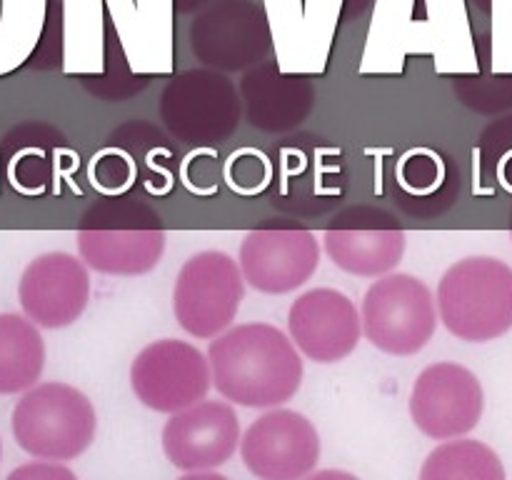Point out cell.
<instances>
[{
  "mask_svg": "<svg viewBox=\"0 0 512 480\" xmlns=\"http://www.w3.org/2000/svg\"><path fill=\"white\" fill-rule=\"evenodd\" d=\"M213 385L230 403L278 408L303 383V360L293 338L270 323H243L210 340Z\"/></svg>",
  "mask_w": 512,
  "mask_h": 480,
  "instance_id": "obj_1",
  "label": "cell"
},
{
  "mask_svg": "<svg viewBox=\"0 0 512 480\" xmlns=\"http://www.w3.org/2000/svg\"><path fill=\"white\" fill-rule=\"evenodd\" d=\"M80 258L105 275H143L165 253L160 215L143 200L110 195L83 215L78 228Z\"/></svg>",
  "mask_w": 512,
  "mask_h": 480,
  "instance_id": "obj_2",
  "label": "cell"
},
{
  "mask_svg": "<svg viewBox=\"0 0 512 480\" xmlns=\"http://www.w3.org/2000/svg\"><path fill=\"white\" fill-rule=\"evenodd\" d=\"M440 323L460 340L488 343L512 328V268L498 258H465L438 283Z\"/></svg>",
  "mask_w": 512,
  "mask_h": 480,
  "instance_id": "obj_3",
  "label": "cell"
},
{
  "mask_svg": "<svg viewBox=\"0 0 512 480\" xmlns=\"http://www.w3.org/2000/svg\"><path fill=\"white\" fill-rule=\"evenodd\" d=\"M95 408L68 383L30 388L13 410V435L25 453L40 460H73L95 438Z\"/></svg>",
  "mask_w": 512,
  "mask_h": 480,
  "instance_id": "obj_4",
  "label": "cell"
},
{
  "mask_svg": "<svg viewBox=\"0 0 512 480\" xmlns=\"http://www.w3.org/2000/svg\"><path fill=\"white\" fill-rule=\"evenodd\" d=\"M243 100L223 73L210 68L175 75L160 98V118L178 140L213 148L238 130Z\"/></svg>",
  "mask_w": 512,
  "mask_h": 480,
  "instance_id": "obj_5",
  "label": "cell"
},
{
  "mask_svg": "<svg viewBox=\"0 0 512 480\" xmlns=\"http://www.w3.org/2000/svg\"><path fill=\"white\" fill-rule=\"evenodd\" d=\"M245 298V278L238 260L225 250H200L178 270L173 313L193 338H218L238 318Z\"/></svg>",
  "mask_w": 512,
  "mask_h": 480,
  "instance_id": "obj_6",
  "label": "cell"
},
{
  "mask_svg": "<svg viewBox=\"0 0 512 480\" xmlns=\"http://www.w3.org/2000/svg\"><path fill=\"white\" fill-rule=\"evenodd\" d=\"M363 335L388 355H415L438 328V308L428 285L410 273L375 280L360 308Z\"/></svg>",
  "mask_w": 512,
  "mask_h": 480,
  "instance_id": "obj_7",
  "label": "cell"
},
{
  "mask_svg": "<svg viewBox=\"0 0 512 480\" xmlns=\"http://www.w3.org/2000/svg\"><path fill=\"white\" fill-rule=\"evenodd\" d=\"M213 383L208 355L193 343L165 338L145 345L130 365V385L143 405L158 413H178L200 403Z\"/></svg>",
  "mask_w": 512,
  "mask_h": 480,
  "instance_id": "obj_8",
  "label": "cell"
},
{
  "mask_svg": "<svg viewBox=\"0 0 512 480\" xmlns=\"http://www.w3.org/2000/svg\"><path fill=\"white\" fill-rule=\"evenodd\" d=\"M190 48L205 65L243 70L273 48L268 15L255 0H215L190 25Z\"/></svg>",
  "mask_w": 512,
  "mask_h": 480,
  "instance_id": "obj_9",
  "label": "cell"
},
{
  "mask_svg": "<svg viewBox=\"0 0 512 480\" xmlns=\"http://www.w3.org/2000/svg\"><path fill=\"white\" fill-rule=\"evenodd\" d=\"M483 385L458 363H433L418 375L410 393V415L428 438L450 440L470 433L483 418Z\"/></svg>",
  "mask_w": 512,
  "mask_h": 480,
  "instance_id": "obj_10",
  "label": "cell"
},
{
  "mask_svg": "<svg viewBox=\"0 0 512 480\" xmlns=\"http://www.w3.org/2000/svg\"><path fill=\"white\" fill-rule=\"evenodd\" d=\"M240 453L258 480H303L318 465L320 438L305 415L275 408L245 430Z\"/></svg>",
  "mask_w": 512,
  "mask_h": 480,
  "instance_id": "obj_11",
  "label": "cell"
},
{
  "mask_svg": "<svg viewBox=\"0 0 512 480\" xmlns=\"http://www.w3.org/2000/svg\"><path fill=\"white\" fill-rule=\"evenodd\" d=\"M325 253L340 270L360 278L393 273L405 255V230L378 208H350L323 233Z\"/></svg>",
  "mask_w": 512,
  "mask_h": 480,
  "instance_id": "obj_12",
  "label": "cell"
},
{
  "mask_svg": "<svg viewBox=\"0 0 512 480\" xmlns=\"http://www.w3.org/2000/svg\"><path fill=\"white\" fill-rule=\"evenodd\" d=\"M240 270L250 288L285 295L308 283L320 263V245L310 230L263 228L245 235Z\"/></svg>",
  "mask_w": 512,
  "mask_h": 480,
  "instance_id": "obj_13",
  "label": "cell"
},
{
  "mask_svg": "<svg viewBox=\"0 0 512 480\" xmlns=\"http://www.w3.org/2000/svg\"><path fill=\"white\" fill-rule=\"evenodd\" d=\"M18 300L38 328L75 323L90 300L88 265L63 250L38 255L20 275Z\"/></svg>",
  "mask_w": 512,
  "mask_h": 480,
  "instance_id": "obj_14",
  "label": "cell"
},
{
  "mask_svg": "<svg viewBox=\"0 0 512 480\" xmlns=\"http://www.w3.org/2000/svg\"><path fill=\"white\" fill-rule=\"evenodd\" d=\"M288 330L305 358L315 363L345 360L360 343L363 318L358 305L335 288H313L293 300Z\"/></svg>",
  "mask_w": 512,
  "mask_h": 480,
  "instance_id": "obj_15",
  "label": "cell"
},
{
  "mask_svg": "<svg viewBox=\"0 0 512 480\" xmlns=\"http://www.w3.org/2000/svg\"><path fill=\"white\" fill-rule=\"evenodd\" d=\"M240 420L228 403L200 400L170 415L163 428V450L180 470H210L228 463L238 450Z\"/></svg>",
  "mask_w": 512,
  "mask_h": 480,
  "instance_id": "obj_16",
  "label": "cell"
},
{
  "mask_svg": "<svg viewBox=\"0 0 512 480\" xmlns=\"http://www.w3.org/2000/svg\"><path fill=\"white\" fill-rule=\"evenodd\" d=\"M78 155L63 135L45 123H23L0 143V173L20 195L60 193V183L70 178Z\"/></svg>",
  "mask_w": 512,
  "mask_h": 480,
  "instance_id": "obj_17",
  "label": "cell"
},
{
  "mask_svg": "<svg viewBox=\"0 0 512 480\" xmlns=\"http://www.w3.org/2000/svg\"><path fill=\"white\" fill-rule=\"evenodd\" d=\"M240 100L253 128L265 133H285L308 118L315 88L308 75L283 73L275 60L258 63L240 80Z\"/></svg>",
  "mask_w": 512,
  "mask_h": 480,
  "instance_id": "obj_18",
  "label": "cell"
},
{
  "mask_svg": "<svg viewBox=\"0 0 512 480\" xmlns=\"http://www.w3.org/2000/svg\"><path fill=\"white\" fill-rule=\"evenodd\" d=\"M460 185V175L433 148H415L400 158L395 168V188H398L400 203L410 213H428L425 205L440 210L443 203H453V195Z\"/></svg>",
  "mask_w": 512,
  "mask_h": 480,
  "instance_id": "obj_19",
  "label": "cell"
},
{
  "mask_svg": "<svg viewBox=\"0 0 512 480\" xmlns=\"http://www.w3.org/2000/svg\"><path fill=\"white\" fill-rule=\"evenodd\" d=\"M45 343L28 315L0 313V395H15L38 383Z\"/></svg>",
  "mask_w": 512,
  "mask_h": 480,
  "instance_id": "obj_20",
  "label": "cell"
},
{
  "mask_svg": "<svg viewBox=\"0 0 512 480\" xmlns=\"http://www.w3.org/2000/svg\"><path fill=\"white\" fill-rule=\"evenodd\" d=\"M420 480H505V468L490 445L450 440L425 458Z\"/></svg>",
  "mask_w": 512,
  "mask_h": 480,
  "instance_id": "obj_21",
  "label": "cell"
},
{
  "mask_svg": "<svg viewBox=\"0 0 512 480\" xmlns=\"http://www.w3.org/2000/svg\"><path fill=\"white\" fill-rule=\"evenodd\" d=\"M118 145H123L135 163L140 185L150 195H165L173 190L178 180V160H175L173 148L160 133H155L148 125L133 123L118 133Z\"/></svg>",
  "mask_w": 512,
  "mask_h": 480,
  "instance_id": "obj_22",
  "label": "cell"
},
{
  "mask_svg": "<svg viewBox=\"0 0 512 480\" xmlns=\"http://www.w3.org/2000/svg\"><path fill=\"white\" fill-rule=\"evenodd\" d=\"M478 158L485 183L512 193V118L498 120L485 130L478 145Z\"/></svg>",
  "mask_w": 512,
  "mask_h": 480,
  "instance_id": "obj_23",
  "label": "cell"
},
{
  "mask_svg": "<svg viewBox=\"0 0 512 480\" xmlns=\"http://www.w3.org/2000/svg\"><path fill=\"white\" fill-rule=\"evenodd\" d=\"M90 183L103 195H123L138 183L135 163L123 145H108L90 163Z\"/></svg>",
  "mask_w": 512,
  "mask_h": 480,
  "instance_id": "obj_24",
  "label": "cell"
},
{
  "mask_svg": "<svg viewBox=\"0 0 512 480\" xmlns=\"http://www.w3.org/2000/svg\"><path fill=\"white\" fill-rule=\"evenodd\" d=\"M223 175L235 193L255 195L263 193L270 185V180H273V165H270L268 155H263L260 150L243 148L230 155Z\"/></svg>",
  "mask_w": 512,
  "mask_h": 480,
  "instance_id": "obj_25",
  "label": "cell"
},
{
  "mask_svg": "<svg viewBox=\"0 0 512 480\" xmlns=\"http://www.w3.org/2000/svg\"><path fill=\"white\" fill-rule=\"evenodd\" d=\"M5 480H78L70 468L60 463H45V460H38V463H25L20 468H15L13 473Z\"/></svg>",
  "mask_w": 512,
  "mask_h": 480,
  "instance_id": "obj_26",
  "label": "cell"
},
{
  "mask_svg": "<svg viewBox=\"0 0 512 480\" xmlns=\"http://www.w3.org/2000/svg\"><path fill=\"white\" fill-rule=\"evenodd\" d=\"M308 480H360L358 475L348 473V470H318L315 475H310Z\"/></svg>",
  "mask_w": 512,
  "mask_h": 480,
  "instance_id": "obj_27",
  "label": "cell"
},
{
  "mask_svg": "<svg viewBox=\"0 0 512 480\" xmlns=\"http://www.w3.org/2000/svg\"><path fill=\"white\" fill-rule=\"evenodd\" d=\"M210 3H213V0H173V5L178 13H193V10L205 8V5H210Z\"/></svg>",
  "mask_w": 512,
  "mask_h": 480,
  "instance_id": "obj_28",
  "label": "cell"
},
{
  "mask_svg": "<svg viewBox=\"0 0 512 480\" xmlns=\"http://www.w3.org/2000/svg\"><path fill=\"white\" fill-rule=\"evenodd\" d=\"M180 480H228V478L220 473H208V470H193V473L183 475Z\"/></svg>",
  "mask_w": 512,
  "mask_h": 480,
  "instance_id": "obj_29",
  "label": "cell"
},
{
  "mask_svg": "<svg viewBox=\"0 0 512 480\" xmlns=\"http://www.w3.org/2000/svg\"><path fill=\"white\" fill-rule=\"evenodd\" d=\"M510 238H512V215H510Z\"/></svg>",
  "mask_w": 512,
  "mask_h": 480,
  "instance_id": "obj_30",
  "label": "cell"
}]
</instances>
